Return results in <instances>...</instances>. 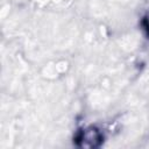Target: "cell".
Returning a JSON list of instances; mask_svg holds the SVG:
<instances>
[{"instance_id": "7a4b0ae2", "label": "cell", "mask_w": 149, "mask_h": 149, "mask_svg": "<svg viewBox=\"0 0 149 149\" xmlns=\"http://www.w3.org/2000/svg\"><path fill=\"white\" fill-rule=\"evenodd\" d=\"M144 21H146V24H147V28L149 29V13L147 14V16H146V19H144Z\"/></svg>"}, {"instance_id": "6da1fadb", "label": "cell", "mask_w": 149, "mask_h": 149, "mask_svg": "<svg viewBox=\"0 0 149 149\" xmlns=\"http://www.w3.org/2000/svg\"><path fill=\"white\" fill-rule=\"evenodd\" d=\"M104 135L97 127H87L80 130L74 141L78 147L81 148H97L102 143Z\"/></svg>"}]
</instances>
